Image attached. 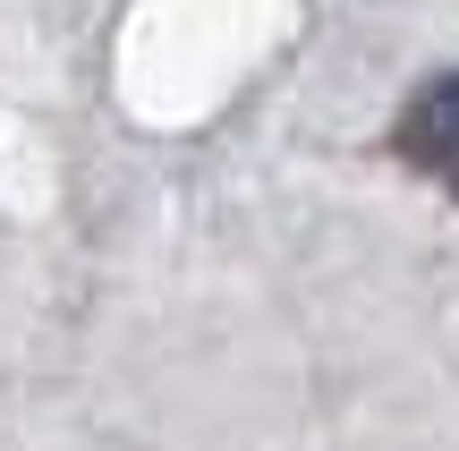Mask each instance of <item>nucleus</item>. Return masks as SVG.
<instances>
[{
  "instance_id": "nucleus-1",
  "label": "nucleus",
  "mask_w": 459,
  "mask_h": 451,
  "mask_svg": "<svg viewBox=\"0 0 459 451\" xmlns=\"http://www.w3.org/2000/svg\"><path fill=\"white\" fill-rule=\"evenodd\" d=\"M400 153H409L434 187H451V204H459V68H443V77L400 111Z\"/></svg>"
}]
</instances>
